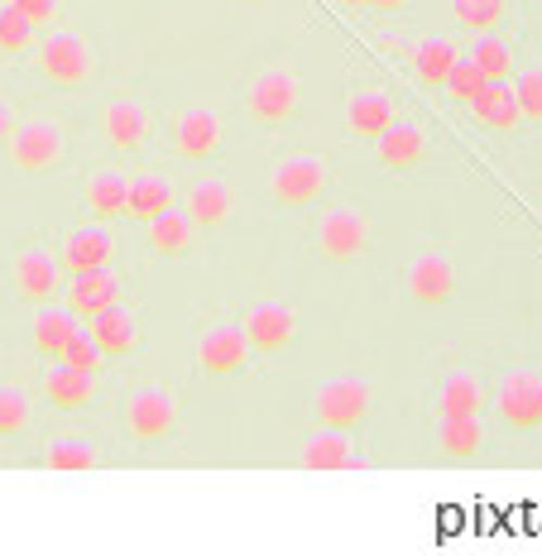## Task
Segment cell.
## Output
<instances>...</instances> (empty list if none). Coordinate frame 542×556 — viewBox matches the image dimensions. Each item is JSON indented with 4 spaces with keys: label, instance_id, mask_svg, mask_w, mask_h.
I'll return each instance as SVG.
<instances>
[{
    "label": "cell",
    "instance_id": "6da1fadb",
    "mask_svg": "<svg viewBox=\"0 0 542 556\" xmlns=\"http://www.w3.org/2000/svg\"><path fill=\"white\" fill-rule=\"evenodd\" d=\"M240 111H245V121L260 125V130H283V125H293L298 111H303V77L293 73V63L279 58V63L260 67L245 83V91H240Z\"/></svg>",
    "mask_w": 542,
    "mask_h": 556
},
{
    "label": "cell",
    "instance_id": "7a4b0ae2",
    "mask_svg": "<svg viewBox=\"0 0 542 556\" xmlns=\"http://www.w3.org/2000/svg\"><path fill=\"white\" fill-rule=\"evenodd\" d=\"M34 67L53 91H77L97 77V53L77 29H49L34 43Z\"/></svg>",
    "mask_w": 542,
    "mask_h": 556
},
{
    "label": "cell",
    "instance_id": "3957f363",
    "mask_svg": "<svg viewBox=\"0 0 542 556\" xmlns=\"http://www.w3.org/2000/svg\"><path fill=\"white\" fill-rule=\"evenodd\" d=\"M490 413L500 417V427H509L514 437L542 432V369L538 365L504 369L490 389Z\"/></svg>",
    "mask_w": 542,
    "mask_h": 556
},
{
    "label": "cell",
    "instance_id": "277c9868",
    "mask_svg": "<svg viewBox=\"0 0 542 556\" xmlns=\"http://www.w3.org/2000/svg\"><path fill=\"white\" fill-rule=\"evenodd\" d=\"M370 250V216L355 202H331L317 212L313 254L322 264H361Z\"/></svg>",
    "mask_w": 542,
    "mask_h": 556
},
{
    "label": "cell",
    "instance_id": "5b68a950",
    "mask_svg": "<svg viewBox=\"0 0 542 556\" xmlns=\"http://www.w3.org/2000/svg\"><path fill=\"white\" fill-rule=\"evenodd\" d=\"M5 159L15 173L25 178H39V173L63 168L67 159V125L58 115H29V121L15 125V135L5 139Z\"/></svg>",
    "mask_w": 542,
    "mask_h": 556
},
{
    "label": "cell",
    "instance_id": "8992f818",
    "mask_svg": "<svg viewBox=\"0 0 542 556\" xmlns=\"http://www.w3.org/2000/svg\"><path fill=\"white\" fill-rule=\"evenodd\" d=\"M121 427L135 446H164L178 437V399L164 384H135L121 399Z\"/></svg>",
    "mask_w": 542,
    "mask_h": 556
},
{
    "label": "cell",
    "instance_id": "52a82bcc",
    "mask_svg": "<svg viewBox=\"0 0 542 556\" xmlns=\"http://www.w3.org/2000/svg\"><path fill=\"white\" fill-rule=\"evenodd\" d=\"M317 427H341V432H355V427L370 422L375 413V384L365 375H331L322 379L307 399Z\"/></svg>",
    "mask_w": 542,
    "mask_h": 556
},
{
    "label": "cell",
    "instance_id": "ba28073f",
    "mask_svg": "<svg viewBox=\"0 0 542 556\" xmlns=\"http://www.w3.org/2000/svg\"><path fill=\"white\" fill-rule=\"evenodd\" d=\"M236 327L245 331L250 351L264 355V361H274V355L293 351L298 336H303V317H298L293 303H279V298H255V303H245L236 312Z\"/></svg>",
    "mask_w": 542,
    "mask_h": 556
},
{
    "label": "cell",
    "instance_id": "9c48e42d",
    "mask_svg": "<svg viewBox=\"0 0 542 556\" xmlns=\"http://www.w3.org/2000/svg\"><path fill=\"white\" fill-rule=\"evenodd\" d=\"M331 182V159L327 154H279L269 164V197L283 212H303L322 202Z\"/></svg>",
    "mask_w": 542,
    "mask_h": 556
},
{
    "label": "cell",
    "instance_id": "30bf717a",
    "mask_svg": "<svg viewBox=\"0 0 542 556\" xmlns=\"http://www.w3.org/2000/svg\"><path fill=\"white\" fill-rule=\"evenodd\" d=\"M63 283H67V269L49 240H25V245L10 254V288H15L20 303H29V307L58 303Z\"/></svg>",
    "mask_w": 542,
    "mask_h": 556
},
{
    "label": "cell",
    "instance_id": "8fae6325",
    "mask_svg": "<svg viewBox=\"0 0 542 556\" xmlns=\"http://www.w3.org/2000/svg\"><path fill=\"white\" fill-rule=\"evenodd\" d=\"M192 365L202 369L206 379H245L250 365H255V351H250L245 331L236 327V317L206 321L192 341Z\"/></svg>",
    "mask_w": 542,
    "mask_h": 556
},
{
    "label": "cell",
    "instance_id": "7c38bea8",
    "mask_svg": "<svg viewBox=\"0 0 542 556\" xmlns=\"http://www.w3.org/2000/svg\"><path fill=\"white\" fill-rule=\"evenodd\" d=\"M399 293H403V303H413V307H446L456 298V264L437 245L413 250L399 274Z\"/></svg>",
    "mask_w": 542,
    "mask_h": 556
},
{
    "label": "cell",
    "instance_id": "4fadbf2b",
    "mask_svg": "<svg viewBox=\"0 0 542 556\" xmlns=\"http://www.w3.org/2000/svg\"><path fill=\"white\" fill-rule=\"evenodd\" d=\"M168 149L182 164H212L226 149V125L212 106H182L168 115Z\"/></svg>",
    "mask_w": 542,
    "mask_h": 556
},
{
    "label": "cell",
    "instance_id": "5bb4252c",
    "mask_svg": "<svg viewBox=\"0 0 542 556\" xmlns=\"http://www.w3.org/2000/svg\"><path fill=\"white\" fill-rule=\"evenodd\" d=\"M53 250H58V260H63V269H67V274L115 269V260H121V240H115V230H111V226H101V222L58 230Z\"/></svg>",
    "mask_w": 542,
    "mask_h": 556
},
{
    "label": "cell",
    "instance_id": "9a60e30c",
    "mask_svg": "<svg viewBox=\"0 0 542 556\" xmlns=\"http://www.w3.org/2000/svg\"><path fill=\"white\" fill-rule=\"evenodd\" d=\"M97 130L115 154H144L154 139V115L135 97H111L97 106Z\"/></svg>",
    "mask_w": 542,
    "mask_h": 556
},
{
    "label": "cell",
    "instance_id": "2e32d148",
    "mask_svg": "<svg viewBox=\"0 0 542 556\" xmlns=\"http://www.w3.org/2000/svg\"><path fill=\"white\" fill-rule=\"evenodd\" d=\"M178 206L192 216L198 230H222L240 216V192L226 178H216V173H202V178L178 188Z\"/></svg>",
    "mask_w": 542,
    "mask_h": 556
},
{
    "label": "cell",
    "instance_id": "e0dca14e",
    "mask_svg": "<svg viewBox=\"0 0 542 556\" xmlns=\"http://www.w3.org/2000/svg\"><path fill=\"white\" fill-rule=\"evenodd\" d=\"M101 399V375H83V369H67L63 361H49V369L39 375V403H49L53 413L77 417L91 413Z\"/></svg>",
    "mask_w": 542,
    "mask_h": 556
},
{
    "label": "cell",
    "instance_id": "ac0fdd59",
    "mask_svg": "<svg viewBox=\"0 0 542 556\" xmlns=\"http://www.w3.org/2000/svg\"><path fill=\"white\" fill-rule=\"evenodd\" d=\"M121 298H125L121 269H91V274H67V283H63V293H58V303H63V307L87 327L91 317L111 312L115 303H121Z\"/></svg>",
    "mask_w": 542,
    "mask_h": 556
},
{
    "label": "cell",
    "instance_id": "d6986e66",
    "mask_svg": "<svg viewBox=\"0 0 542 556\" xmlns=\"http://www.w3.org/2000/svg\"><path fill=\"white\" fill-rule=\"evenodd\" d=\"M432 417H461V413H486L490 408V384L480 369L470 365H446L428 393Z\"/></svg>",
    "mask_w": 542,
    "mask_h": 556
},
{
    "label": "cell",
    "instance_id": "ffe728a7",
    "mask_svg": "<svg viewBox=\"0 0 542 556\" xmlns=\"http://www.w3.org/2000/svg\"><path fill=\"white\" fill-rule=\"evenodd\" d=\"M399 121V101L389 97L385 87H355L345 91V106H341V130L361 144H375L389 125Z\"/></svg>",
    "mask_w": 542,
    "mask_h": 556
},
{
    "label": "cell",
    "instance_id": "44dd1931",
    "mask_svg": "<svg viewBox=\"0 0 542 556\" xmlns=\"http://www.w3.org/2000/svg\"><path fill=\"white\" fill-rule=\"evenodd\" d=\"M125 202H130V173H125L121 164L91 168L83 178V192H77V206L101 226L125 222Z\"/></svg>",
    "mask_w": 542,
    "mask_h": 556
},
{
    "label": "cell",
    "instance_id": "7402d4cb",
    "mask_svg": "<svg viewBox=\"0 0 542 556\" xmlns=\"http://www.w3.org/2000/svg\"><path fill=\"white\" fill-rule=\"evenodd\" d=\"M375 164L385 173H394V178L418 173L423 164H428V130H423L418 121H394L385 135L375 139Z\"/></svg>",
    "mask_w": 542,
    "mask_h": 556
},
{
    "label": "cell",
    "instance_id": "603a6c76",
    "mask_svg": "<svg viewBox=\"0 0 542 556\" xmlns=\"http://www.w3.org/2000/svg\"><path fill=\"white\" fill-rule=\"evenodd\" d=\"M298 466L303 470H365V456L355 446V432L341 427H317L298 446Z\"/></svg>",
    "mask_w": 542,
    "mask_h": 556
},
{
    "label": "cell",
    "instance_id": "cb8c5ba5",
    "mask_svg": "<svg viewBox=\"0 0 542 556\" xmlns=\"http://www.w3.org/2000/svg\"><path fill=\"white\" fill-rule=\"evenodd\" d=\"M87 336L97 341V351L106 355V361H130L135 351L144 345V331H140V312L115 303L111 312H101V317L87 321Z\"/></svg>",
    "mask_w": 542,
    "mask_h": 556
},
{
    "label": "cell",
    "instance_id": "d4e9b609",
    "mask_svg": "<svg viewBox=\"0 0 542 556\" xmlns=\"http://www.w3.org/2000/svg\"><path fill=\"white\" fill-rule=\"evenodd\" d=\"M490 422L486 413H461V417H437V432H432V446L437 456L446 460H476L490 451Z\"/></svg>",
    "mask_w": 542,
    "mask_h": 556
},
{
    "label": "cell",
    "instance_id": "484cf974",
    "mask_svg": "<svg viewBox=\"0 0 542 556\" xmlns=\"http://www.w3.org/2000/svg\"><path fill=\"white\" fill-rule=\"evenodd\" d=\"M461 63V49L456 39H446V34H428V39H413L408 58H403V67H408V77L418 87L428 91H442V83L452 77V67Z\"/></svg>",
    "mask_w": 542,
    "mask_h": 556
},
{
    "label": "cell",
    "instance_id": "4316f807",
    "mask_svg": "<svg viewBox=\"0 0 542 556\" xmlns=\"http://www.w3.org/2000/svg\"><path fill=\"white\" fill-rule=\"evenodd\" d=\"M168 206H178V182L164 168H140L130 173V202H125V222H154Z\"/></svg>",
    "mask_w": 542,
    "mask_h": 556
},
{
    "label": "cell",
    "instance_id": "83f0119b",
    "mask_svg": "<svg viewBox=\"0 0 542 556\" xmlns=\"http://www.w3.org/2000/svg\"><path fill=\"white\" fill-rule=\"evenodd\" d=\"M77 331H83V321H77L63 303H39L29 317V345H34V355H43V361H63L67 341H73Z\"/></svg>",
    "mask_w": 542,
    "mask_h": 556
},
{
    "label": "cell",
    "instance_id": "f1b7e54d",
    "mask_svg": "<svg viewBox=\"0 0 542 556\" xmlns=\"http://www.w3.org/2000/svg\"><path fill=\"white\" fill-rule=\"evenodd\" d=\"M144 245L154 260H188L192 245H198V226H192V216L182 212V206H168L164 216H154V222H144Z\"/></svg>",
    "mask_w": 542,
    "mask_h": 556
},
{
    "label": "cell",
    "instance_id": "f546056e",
    "mask_svg": "<svg viewBox=\"0 0 542 556\" xmlns=\"http://www.w3.org/2000/svg\"><path fill=\"white\" fill-rule=\"evenodd\" d=\"M461 58H466L486 83H514V73H518V49H514V39L504 29L500 34H476L470 49Z\"/></svg>",
    "mask_w": 542,
    "mask_h": 556
},
{
    "label": "cell",
    "instance_id": "4dcf8cb0",
    "mask_svg": "<svg viewBox=\"0 0 542 556\" xmlns=\"http://www.w3.org/2000/svg\"><path fill=\"white\" fill-rule=\"evenodd\" d=\"M106 460V451L87 437H73V432H58L39 446V466L43 470H58V475H83V470H97Z\"/></svg>",
    "mask_w": 542,
    "mask_h": 556
},
{
    "label": "cell",
    "instance_id": "1f68e13d",
    "mask_svg": "<svg viewBox=\"0 0 542 556\" xmlns=\"http://www.w3.org/2000/svg\"><path fill=\"white\" fill-rule=\"evenodd\" d=\"M466 115L480 125V130H490V135H509V130H518V125H524V115H518V101H514V87H509V83H490V87L466 106Z\"/></svg>",
    "mask_w": 542,
    "mask_h": 556
},
{
    "label": "cell",
    "instance_id": "d6a6232c",
    "mask_svg": "<svg viewBox=\"0 0 542 556\" xmlns=\"http://www.w3.org/2000/svg\"><path fill=\"white\" fill-rule=\"evenodd\" d=\"M446 15L461 34H500L514 15V0H446Z\"/></svg>",
    "mask_w": 542,
    "mask_h": 556
},
{
    "label": "cell",
    "instance_id": "836d02e7",
    "mask_svg": "<svg viewBox=\"0 0 542 556\" xmlns=\"http://www.w3.org/2000/svg\"><path fill=\"white\" fill-rule=\"evenodd\" d=\"M34 427V393L20 384H0V442H15Z\"/></svg>",
    "mask_w": 542,
    "mask_h": 556
},
{
    "label": "cell",
    "instance_id": "e575fe53",
    "mask_svg": "<svg viewBox=\"0 0 542 556\" xmlns=\"http://www.w3.org/2000/svg\"><path fill=\"white\" fill-rule=\"evenodd\" d=\"M34 43H39V29L10 0H0V58H29Z\"/></svg>",
    "mask_w": 542,
    "mask_h": 556
},
{
    "label": "cell",
    "instance_id": "d590c367",
    "mask_svg": "<svg viewBox=\"0 0 542 556\" xmlns=\"http://www.w3.org/2000/svg\"><path fill=\"white\" fill-rule=\"evenodd\" d=\"M514 101L528 125H542V63H518L514 73Z\"/></svg>",
    "mask_w": 542,
    "mask_h": 556
},
{
    "label": "cell",
    "instance_id": "8d00e7d4",
    "mask_svg": "<svg viewBox=\"0 0 542 556\" xmlns=\"http://www.w3.org/2000/svg\"><path fill=\"white\" fill-rule=\"evenodd\" d=\"M486 87H490L486 77H480L476 67H470L466 58H461V63L452 67V77H446V83H442V97L452 101V106H470V101H476V97H480V91H486Z\"/></svg>",
    "mask_w": 542,
    "mask_h": 556
},
{
    "label": "cell",
    "instance_id": "74e56055",
    "mask_svg": "<svg viewBox=\"0 0 542 556\" xmlns=\"http://www.w3.org/2000/svg\"><path fill=\"white\" fill-rule=\"evenodd\" d=\"M63 365H67V369H83V375H101V369H106L111 361H106V355L97 351V341H91V336H87V327H83V331L73 336V341H67V351H63Z\"/></svg>",
    "mask_w": 542,
    "mask_h": 556
},
{
    "label": "cell",
    "instance_id": "f35d334b",
    "mask_svg": "<svg viewBox=\"0 0 542 556\" xmlns=\"http://www.w3.org/2000/svg\"><path fill=\"white\" fill-rule=\"evenodd\" d=\"M10 5H15L34 29H53L58 20H63V0H10Z\"/></svg>",
    "mask_w": 542,
    "mask_h": 556
},
{
    "label": "cell",
    "instance_id": "ab89813d",
    "mask_svg": "<svg viewBox=\"0 0 542 556\" xmlns=\"http://www.w3.org/2000/svg\"><path fill=\"white\" fill-rule=\"evenodd\" d=\"M15 125H20V121H15V106H10V101L0 97V144H5V139L15 135Z\"/></svg>",
    "mask_w": 542,
    "mask_h": 556
},
{
    "label": "cell",
    "instance_id": "60d3db41",
    "mask_svg": "<svg viewBox=\"0 0 542 556\" xmlns=\"http://www.w3.org/2000/svg\"><path fill=\"white\" fill-rule=\"evenodd\" d=\"M413 0H370V10H379V15H399V10H408Z\"/></svg>",
    "mask_w": 542,
    "mask_h": 556
},
{
    "label": "cell",
    "instance_id": "b9f144b4",
    "mask_svg": "<svg viewBox=\"0 0 542 556\" xmlns=\"http://www.w3.org/2000/svg\"><path fill=\"white\" fill-rule=\"evenodd\" d=\"M337 5H345V10H361V5H370V0H337Z\"/></svg>",
    "mask_w": 542,
    "mask_h": 556
},
{
    "label": "cell",
    "instance_id": "7bdbcfd3",
    "mask_svg": "<svg viewBox=\"0 0 542 556\" xmlns=\"http://www.w3.org/2000/svg\"><path fill=\"white\" fill-rule=\"evenodd\" d=\"M538 222H542V202H538Z\"/></svg>",
    "mask_w": 542,
    "mask_h": 556
}]
</instances>
